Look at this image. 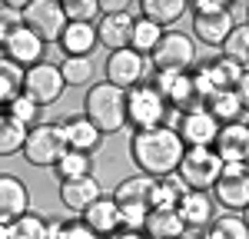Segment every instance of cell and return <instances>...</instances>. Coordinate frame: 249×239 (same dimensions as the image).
<instances>
[{"label":"cell","mask_w":249,"mask_h":239,"mask_svg":"<svg viewBox=\"0 0 249 239\" xmlns=\"http://www.w3.org/2000/svg\"><path fill=\"white\" fill-rule=\"evenodd\" d=\"M0 239H7V226L3 222H0Z\"/></svg>","instance_id":"41"},{"label":"cell","mask_w":249,"mask_h":239,"mask_svg":"<svg viewBox=\"0 0 249 239\" xmlns=\"http://www.w3.org/2000/svg\"><path fill=\"white\" fill-rule=\"evenodd\" d=\"M130 159L143 176H170L183 159V143L173 126H153V130H133L130 137Z\"/></svg>","instance_id":"1"},{"label":"cell","mask_w":249,"mask_h":239,"mask_svg":"<svg viewBox=\"0 0 249 239\" xmlns=\"http://www.w3.org/2000/svg\"><path fill=\"white\" fill-rule=\"evenodd\" d=\"M80 219L96 239H110L113 233H120V206L113 203V196H96L80 213Z\"/></svg>","instance_id":"16"},{"label":"cell","mask_w":249,"mask_h":239,"mask_svg":"<svg viewBox=\"0 0 249 239\" xmlns=\"http://www.w3.org/2000/svg\"><path fill=\"white\" fill-rule=\"evenodd\" d=\"M0 50H3V37H0Z\"/></svg>","instance_id":"42"},{"label":"cell","mask_w":249,"mask_h":239,"mask_svg":"<svg viewBox=\"0 0 249 239\" xmlns=\"http://www.w3.org/2000/svg\"><path fill=\"white\" fill-rule=\"evenodd\" d=\"M60 10H63L67 23H93V17L100 14L96 0H63Z\"/></svg>","instance_id":"36"},{"label":"cell","mask_w":249,"mask_h":239,"mask_svg":"<svg viewBox=\"0 0 249 239\" xmlns=\"http://www.w3.org/2000/svg\"><path fill=\"white\" fill-rule=\"evenodd\" d=\"M246 10H249V3H246V0H236V3H226V14H230L232 27H246Z\"/></svg>","instance_id":"39"},{"label":"cell","mask_w":249,"mask_h":239,"mask_svg":"<svg viewBox=\"0 0 249 239\" xmlns=\"http://www.w3.org/2000/svg\"><path fill=\"white\" fill-rule=\"evenodd\" d=\"M57 67H60V77H63L67 86H87V83H93V60H87V57H63Z\"/></svg>","instance_id":"31"},{"label":"cell","mask_w":249,"mask_h":239,"mask_svg":"<svg viewBox=\"0 0 249 239\" xmlns=\"http://www.w3.org/2000/svg\"><path fill=\"white\" fill-rule=\"evenodd\" d=\"M63 90H67V83H63L60 67L53 63V60H40L37 67L23 70V93L34 100L40 110L53 106V103L63 97Z\"/></svg>","instance_id":"9"},{"label":"cell","mask_w":249,"mask_h":239,"mask_svg":"<svg viewBox=\"0 0 249 239\" xmlns=\"http://www.w3.org/2000/svg\"><path fill=\"white\" fill-rule=\"evenodd\" d=\"M210 199L223 206L230 216H243L249 206V170L246 163H223L216 183L210 186Z\"/></svg>","instance_id":"4"},{"label":"cell","mask_w":249,"mask_h":239,"mask_svg":"<svg viewBox=\"0 0 249 239\" xmlns=\"http://www.w3.org/2000/svg\"><path fill=\"white\" fill-rule=\"evenodd\" d=\"M30 213V189L14 173H0V222H14L17 216Z\"/></svg>","instance_id":"17"},{"label":"cell","mask_w":249,"mask_h":239,"mask_svg":"<svg viewBox=\"0 0 249 239\" xmlns=\"http://www.w3.org/2000/svg\"><path fill=\"white\" fill-rule=\"evenodd\" d=\"M53 173H57V179L90 176V173H93V156H90V153H77V150H67V153L53 163Z\"/></svg>","instance_id":"30"},{"label":"cell","mask_w":249,"mask_h":239,"mask_svg":"<svg viewBox=\"0 0 249 239\" xmlns=\"http://www.w3.org/2000/svg\"><path fill=\"white\" fill-rule=\"evenodd\" d=\"M186 10H193V37L206 47H223V40L232 30L226 3L223 0H193L186 3Z\"/></svg>","instance_id":"6"},{"label":"cell","mask_w":249,"mask_h":239,"mask_svg":"<svg viewBox=\"0 0 249 239\" xmlns=\"http://www.w3.org/2000/svg\"><path fill=\"white\" fill-rule=\"evenodd\" d=\"M20 20H23V27H27L40 43H47V47L57 43L60 30H63V23H67L57 0H27Z\"/></svg>","instance_id":"11"},{"label":"cell","mask_w":249,"mask_h":239,"mask_svg":"<svg viewBox=\"0 0 249 239\" xmlns=\"http://www.w3.org/2000/svg\"><path fill=\"white\" fill-rule=\"evenodd\" d=\"M17 93H23V70H20L17 63L0 57V110L17 97Z\"/></svg>","instance_id":"35"},{"label":"cell","mask_w":249,"mask_h":239,"mask_svg":"<svg viewBox=\"0 0 249 239\" xmlns=\"http://www.w3.org/2000/svg\"><path fill=\"white\" fill-rule=\"evenodd\" d=\"M57 47L63 57H87L93 60V50L100 47L96 43V27L93 23H63L57 37Z\"/></svg>","instance_id":"19"},{"label":"cell","mask_w":249,"mask_h":239,"mask_svg":"<svg viewBox=\"0 0 249 239\" xmlns=\"http://www.w3.org/2000/svg\"><path fill=\"white\" fill-rule=\"evenodd\" d=\"M123 113H126V126L153 130V126H166L170 106L150 83H140L133 90H123Z\"/></svg>","instance_id":"3"},{"label":"cell","mask_w":249,"mask_h":239,"mask_svg":"<svg viewBox=\"0 0 249 239\" xmlns=\"http://www.w3.org/2000/svg\"><path fill=\"white\" fill-rule=\"evenodd\" d=\"M179 239H186V236H179Z\"/></svg>","instance_id":"43"},{"label":"cell","mask_w":249,"mask_h":239,"mask_svg":"<svg viewBox=\"0 0 249 239\" xmlns=\"http://www.w3.org/2000/svg\"><path fill=\"white\" fill-rule=\"evenodd\" d=\"M60 203L70 209V213H83L96 196H103V189H100V183L96 176H77V179H60Z\"/></svg>","instance_id":"21"},{"label":"cell","mask_w":249,"mask_h":239,"mask_svg":"<svg viewBox=\"0 0 249 239\" xmlns=\"http://www.w3.org/2000/svg\"><path fill=\"white\" fill-rule=\"evenodd\" d=\"M23 159L30 166H40V170H53L63 153H67V143H63V133H60V123H50L43 120L34 130H27V139H23Z\"/></svg>","instance_id":"7"},{"label":"cell","mask_w":249,"mask_h":239,"mask_svg":"<svg viewBox=\"0 0 249 239\" xmlns=\"http://www.w3.org/2000/svg\"><path fill=\"white\" fill-rule=\"evenodd\" d=\"M3 117L17 120L23 130H34L37 123H43V110H40V106H37L30 97H27V93H17V97L3 106Z\"/></svg>","instance_id":"29"},{"label":"cell","mask_w":249,"mask_h":239,"mask_svg":"<svg viewBox=\"0 0 249 239\" xmlns=\"http://www.w3.org/2000/svg\"><path fill=\"white\" fill-rule=\"evenodd\" d=\"M173 130H176V137H179V143H183V150H199V146H213L219 123L199 106V110H186V113H179Z\"/></svg>","instance_id":"12"},{"label":"cell","mask_w":249,"mask_h":239,"mask_svg":"<svg viewBox=\"0 0 249 239\" xmlns=\"http://www.w3.org/2000/svg\"><path fill=\"white\" fill-rule=\"evenodd\" d=\"M160 37H163V30H160L156 23L136 17L133 20V34H130V50L143 53V57H150V53H153V47L160 43Z\"/></svg>","instance_id":"33"},{"label":"cell","mask_w":249,"mask_h":239,"mask_svg":"<svg viewBox=\"0 0 249 239\" xmlns=\"http://www.w3.org/2000/svg\"><path fill=\"white\" fill-rule=\"evenodd\" d=\"M223 170V163L216 159L210 146H199V150H183V159L176 166V176L186 183V189L193 193H210V186L216 183Z\"/></svg>","instance_id":"8"},{"label":"cell","mask_w":249,"mask_h":239,"mask_svg":"<svg viewBox=\"0 0 249 239\" xmlns=\"http://www.w3.org/2000/svg\"><path fill=\"white\" fill-rule=\"evenodd\" d=\"M7 239H50V216L37 209L23 213L14 222H7Z\"/></svg>","instance_id":"27"},{"label":"cell","mask_w":249,"mask_h":239,"mask_svg":"<svg viewBox=\"0 0 249 239\" xmlns=\"http://www.w3.org/2000/svg\"><path fill=\"white\" fill-rule=\"evenodd\" d=\"M83 117L93 123L103 137H110L116 130L126 126V113H123V90L110 86L107 80L90 83V90L83 93Z\"/></svg>","instance_id":"2"},{"label":"cell","mask_w":249,"mask_h":239,"mask_svg":"<svg viewBox=\"0 0 249 239\" xmlns=\"http://www.w3.org/2000/svg\"><path fill=\"white\" fill-rule=\"evenodd\" d=\"M23 139H27V130L20 126L17 120L3 117V110H0V159L20 153L23 150Z\"/></svg>","instance_id":"34"},{"label":"cell","mask_w":249,"mask_h":239,"mask_svg":"<svg viewBox=\"0 0 249 239\" xmlns=\"http://www.w3.org/2000/svg\"><path fill=\"white\" fill-rule=\"evenodd\" d=\"M110 239H146L143 233H136V229H120V233H113Z\"/></svg>","instance_id":"40"},{"label":"cell","mask_w":249,"mask_h":239,"mask_svg":"<svg viewBox=\"0 0 249 239\" xmlns=\"http://www.w3.org/2000/svg\"><path fill=\"white\" fill-rule=\"evenodd\" d=\"M176 216L179 222L186 226V229H206L213 219H216V203L210 199V193H186V196L179 199V206H176Z\"/></svg>","instance_id":"20"},{"label":"cell","mask_w":249,"mask_h":239,"mask_svg":"<svg viewBox=\"0 0 249 239\" xmlns=\"http://www.w3.org/2000/svg\"><path fill=\"white\" fill-rule=\"evenodd\" d=\"M203 110L210 113L219 126L223 123H243V113H246V97L236 93V90H226V93H213L206 97Z\"/></svg>","instance_id":"22"},{"label":"cell","mask_w":249,"mask_h":239,"mask_svg":"<svg viewBox=\"0 0 249 239\" xmlns=\"http://www.w3.org/2000/svg\"><path fill=\"white\" fill-rule=\"evenodd\" d=\"M136 10H140L143 20L156 23L160 30H170V27H176L179 17L186 14V3H183V0H140Z\"/></svg>","instance_id":"23"},{"label":"cell","mask_w":249,"mask_h":239,"mask_svg":"<svg viewBox=\"0 0 249 239\" xmlns=\"http://www.w3.org/2000/svg\"><path fill=\"white\" fill-rule=\"evenodd\" d=\"M196 63V43L183 30H163L160 43L150 53V70L156 73H186Z\"/></svg>","instance_id":"5"},{"label":"cell","mask_w":249,"mask_h":239,"mask_svg":"<svg viewBox=\"0 0 249 239\" xmlns=\"http://www.w3.org/2000/svg\"><path fill=\"white\" fill-rule=\"evenodd\" d=\"M50 239H96L83 219H50Z\"/></svg>","instance_id":"37"},{"label":"cell","mask_w":249,"mask_h":239,"mask_svg":"<svg viewBox=\"0 0 249 239\" xmlns=\"http://www.w3.org/2000/svg\"><path fill=\"white\" fill-rule=\"evenodd\" d=\"M43 53H47V43H40L27 27H17L14 34H7V37H3V50H0V57L17 63L20 70L37 67L40 60H43Z\"/></svg>","instance_id":"13"},{"label":"cell","mask_w":249,"mask_h":239,"mask_svg":"<svg viewBox=\"0 0 249 239\" xmlns=\"http://www.w3.org/2000/svg\"><path fill=\"white\" fill-rule=\"evenodd\" d=\"M219 50H223L219 57L232 60L236 67H243V70H246V63H249V27H232L230 37L223 40V47H219Z\"/></svg>","instance_id":"32"},{"label":"cell","mask_w":249,"mask_h":239,"mask_svg":"<svg viewBox=\"0 0 249 239\" xmlns=\"http://www.w3.org/2000/svg\"><path fill=\"white\" fill-rule=\"evenodd\" d=\"M103 73H107V83L116 86V90H133L140 83H146L150 77V57L136 53V50H113L107 63H103Z\"/></svg>","instance_id":"10"},{"label":"cell","mask_w":249,"mask_h":239,"mask_svg":"<svg viewBox=\"0 0 249 239\" xmlns=\"http://www.w3.org/2000/svg\"><path fill=\"white\" fill-rule=\"evenodd\" d=\"M96 7H100V17L103 14H133L136 3L130 0H96Z\"/></svg>","instance_id":"38"},{"label":"cell","mask_w":249,"mask_h":239,"mask_svg":"<svg viewBox=\"0 0 249 239\" xmlns=\"http://www.w3.org/2000/svg\"><path fill=\"white\" fill-rule=\"evenodd\" d=\"M60 133H63L67 150H77V153H90V156H93L96 150L103 146V133H100L83 113H70V117H63V120H60Z\"/></svg>","instance_id":"14"},{"label":"cell","mask_w":249,"mask_h":239,"mask_svg":"<svg viewBox=\"0 0 249 239\" xmlns=\"http://www.w3.org/2000/svg\"><path fill=\"white\" fill-rule=\"evenodd\" d=\"M190 189H186V183L170 173V176H156L153 179V199H150V209H176L179 206V199L186 196Z\"/></svg>","instance_id":"26"},{"label":"cell","mask_w":249,"mask_h":239,"mask_svg":"<svg viewBox=\"0 0 249 239\" xmlns=\"http://www.w3.org/2000/svg\"><path fill=\"white\" fill-rule=\"evenodd\" d=\"M219 163H246L249 156V130L246 123H223L210 146Z\"/></svg>","instance_id":"15"},{"label":"cell","mask_w":249,"mask_h":239,"mask_svg":"<svg viewBox=\"0 0 249 239\" xmlns=\"http://www.w3.org/2000/svg\"><path fill=\"white\" fill-rule=\"evenodd\" d=\"M133 20L136 14H103L96 27V43L107 47L110 53L113 50H126L130 47V34H133Z\"/></svg>","instance_id":"18"},{"label":"cell","mask_w":249,"mask_h":239,"mask_svg":"<svg viewBox=\"0 0 249 239\" xmlns=\"http://www.w3.org/2000/svg\"><path fill=\"white\" fill-rule=\"evenodd\" d=\"M186 233V226L179 222L176 209H150L143 222V236L146 239H179Z\"/></svg>","instance_id":"25"},{"label":"cell","mask_w":249,"mask_h":239,"mask_svg":"<svg viewBox=\"0 0 249 239\" xmlns=\"http://www.w3.org/2000/svg\"><path fill=\"white\" fill-rule=\"evenodd\" d=\"M199 239H249V226L243 216H216L206 226V229H199Z\"/></svg>","instance_id":"28"},{"label":"cell","mask_w":249,"mask_h":239,"mask_svg":"<svg viewBox=\"0 0 249 239\" xmlns=\"http://www.w3.org/2000/svg\"><path fill=\"white\" fill-rule=\"evenodd\" d=\"M150 199H153V176H143V173L126 176L113 189L116 206H146L150 209Z\"/></svg>","instance_id":"24"}]
</instances>
